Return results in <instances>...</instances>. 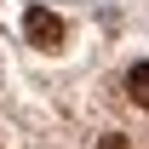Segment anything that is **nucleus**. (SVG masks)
<instances>
[{
  "label": "nucleus",
  "instance_id": "nucleus-3",
  "mask_svg": "<svg viewBox=\"0 0 149 149\" xmlns=\"http://www.w3.org/2000/svg\"><path fill=\"white\" fill-rule=\"evenodd\" d=\"M97 149H132V143H126V138H120V132H109V138H103V143H97Z\"/></svg>",
  "mask_w": 149,
  "mask_h": 149
},
{
  "label": "nucleus",
  "instance_id": "nucleus-2",
  "mask_svg": "<svg viewBox=\"0 0 149 149\" xmlns=\"http://www.w3.org/2000/svg\"><path fill=\"white\" fill-rule=\"evenodd\" d=\"M126 97L138 103V109H149V63H132V74H126Z\"/></svg>",
  "mask_w": 149,
  "mask_h": 149
},
{
  "label": "nucleus",
  "instance_id": "nucleus-1",
  "mask_svg": "<svg viewBox=\"0 0 149 149\" xmlns=\"http://www.w3.org/2000/svg\"><path fill=\"white\" fill-rule=\"evenodd\" d=\"M23 35H29V46H40V52H57V46H63V17L46 12V6H29V12H23Z\"/></svg>",
  "mask_w": 149,
  "mask_h": 149
}]
</instances>
